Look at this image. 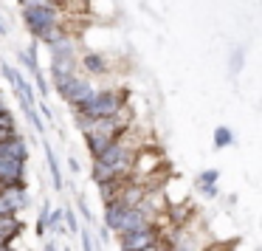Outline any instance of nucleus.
Instances as JSON below:
<instances>
[{"label":"nucleus","instance_id":"14","mask_svg":"<svg viewBox=\"0 0 262 251\" xmlns=\"http://www.w3.org/2000/svg\"><path fill=\"white\" fill-rule=\"evenodd\" d=\"M231 141H234V136H231L228 127H217L214 130V147H228Z\"/></svg>","mask_w":262,"mask_h":251},{"label":"nucleus","instance_id":"24","mask_svg":"<svg viewBox=\"0 0 262 251\" xmlns=\"http://www.w3.org/2000/svg\"><path fill=\"white\" fill-rule=\"evenodd\" d=\"M0 251H14L12 245H0Z\"/></svg>","mask_w":262,"mask_h":251},{"label":"nucleus","instance_id":"13","mask_svg":"<svg viewBox=\"0 0 262 251\" xmlns=\"http://www.w3.org/2000/svg\"><path fill=\"white\" fill-rule=\"evenodd\" d=\"M85 68L88 71H93V74H102L104 71V57H99V54H85Z\"/></svg>","mask_w":262,"mask_h":251},{"label":"nucleus","instance_id":"25","mask_svg":"<svg viewBox=\"0 0 262 251\" xmlns=\"http://www.w3.org/2000/svg\"><path fill=\"white\" fill-rule=\"evenodd\" d=\"M46 251H57V248H54V243H48V245H46Z\"/></svg>","mask_w":262,"mask_h":251},{"label":"nucleus","instance_id":"17","mask_svg":"<svg viewBox=\"0 0 262 251\" xmlns=\"http://www.w3.org/2000/svg\"><path fill=\"white\" fill-rule=\"evenodd\" d=\"M198 181H200V186H209V183H217V170H209V172H203V175H200Z\"/></svg>","mask_w":262,"mask_h":251},{"label":"nucleus","instance_id":"11","mask_svg":"<svg viewBox=\"0 0 262 251\" xmlns=\"http://www.w3.org/2000/svg\"><path fill=\"white\" fill-rule=\"evenodd\" d=\"M113 178H119L113 170H110L107 164H99V161H93V181L96 183H107V181H113Z\"/></svg>","mask_w":262,"mask_h":251},{"label":"nucleus","instance_id":"9","mask_svg":"<svg viewBox=\"0 0 262 251\" xmlns=\"http://www.w3.org/2000/svg\"><path fill=\"white\" fill-rule=\"evenodd\" d=\"M20 234V220L14 215H0V245H12V240Z\"/></svg>","mask_w":262,"mask_h":251},{"label":"nucleus","instance_id":"12","mask_svg":"<svg viewBox=\"0 0 262 251\" xmlns=\"http://www.w3.org/2000/svg\"><path fill=\"white\" fill-rule=\"evenodd\" d=\"M46 155H48V166H51V178H54V189H62V175H59V164H57V155L54 150L46 144Z\"/></svg>","mask_w":262,"mask_h":251},{"label":"nucleus","instance_id":"18","mask_svg":"<svg viewBox=\"0 0 262 251\" xmlns=\"http://www.w3.org/2000/svg\"><path fill=\"white\" fill-rule=\"evenodd\" d=\"M62 220L68 223L71 232H76V217H74V212H62Z\"/></svg>","mask_w":262,"mask_h":251},{"label":"nucleus","instance_id":"19","mask_svg":"<svg viewBox=\"0 0 262 251\" xmlns=\"http://www.w3.org/2000/svg\"><path fill=\"white\" fill-rule=\"evenodd\" d=\"M200 189H203L206 198H214V195H217V183H209V186H200Z\"/></svg>","mask_w":262,"mask_h":251},{"label":"nucleus","instance_id":"26","mask_svg":"<svg viewBox=\"0 0 262 251\" xmlns=\"http://www.w3.org/2000/svg\"><path fill=\"white\" fill-rule=\"evenodd\" d=\"M54 3H57V0H54Z\"/></svg>","mask_w":262,"mask_h":251},{"label":"nucleus","instance_id":"2","mask_svg":"<svg viewBox=\"0 0 262 251\" xmlns=\"http://www.w3.org/2000/svg\"><path fill=\"white\" fill-rule=\"evenodd\" d=\"M57 91H59V96L62 99H68L74 108H79V104H85L88 99L93 96V88H91V82H85L82 76H76V74H68V76H57Z\"/></svg>","mask_w":262,"mask_h":251},{"label":"nucleus","instance_id":"1","mask_svg":"<svg viewBox=\"0 0 262 251\" xmlns=\"http://www.w3.org/2000/svg\"><path fill=\"white\" fill-rule=\"evenodd\" d=\"M124 104V93H116V91H102V93H93L85 104L76 108V113L82 119H107V116H116Z\"/></svg>","mask_w":262,"mask_h":251},{"label":"nucleus","instance_id":"5","mask_svg":"<svg viewBox=\"0 0 262 251\" xmlns=\"http://www.w3.org/2000/svg\"><path fill=\"white\" fill-rule=\"evenodd\" d=\"M26 161L0 158V183L3 186H26Z\"/></svg>","mask_w":262,"mask_h":251},{"label":"nucleus","instance_id":"23","mask_svg":"<svg viewBox=\"0 0 262 251\" xmlns=\"http://www.w3.org/2000/svg\"><path fill=\"white\" fill-rule=\"evenodd\" d=\"M144 251H166V248L161 243H155V245H149V248H144Z\"/></svg>","mask_w":262,"mask_h":251},{"label":"nucleus","instance_id":"21","mask_svg":"<svg viewBox=\"0 0 262 251\" xmlns=\"http://www.w3.org/2000/svg\"><path fill=\"white\" fill-rule=\"evenodd\" d=\"M68 166H71L74 172H79V161H76V158H71V161H68Z\"/></svg>","mask_w":262,"mask_h":251},{"label":"nucleus","instance_id":"4","mask_svg":"<svg viewBox=\"0 0 262 251\" xmlns=\"http://www.w3.org/2000/svg\"><path fill=\"white\" fill-rule=\"evenodd\" d=\"M23 20L31 34L40 37L42 31L54 29L59 23V14H57V9H23Z\"/></svg>","mask_w":262,"mask_h":251},{"label":"nucleus","instance_id":"7","mask_svg":"<svg viewBox=\"0 0 262 251\" xmlns=\"http://www.w3.org/2000/svg\"><path fill=\"white\" fill-rule=\"evenodd\" d=\"M0 158H17V161L29 158V147H26L23 136H17V133H14L12 138L0 141Z\"/></svg>","mask_w":262,"mask_h":251},{"label":"nucleus","instance_id":"10","mask_svg":"<svg viewBox=\"0 0 262 251\" xmlns=\"http://www.w3.org/2000/svg\"><path fill=\"white\" fill-rule=\"evenodd\" d=\"M144 198H147V189H144L141 183H124V189L119 192V200L127 206V209H133V206H138Z\"/></svg>","mask_w":262,"mask_h":251},{"label":"nucleus","instance_id":"16","mask_svg":"<svg viewBox=\"0 0 262 251\" xmlns=\"http://www.w3.org/2000/svg\"><path fill=\"white\" fill-rule=\"evenodd\" d=\"M20 6L23 9H57L54 0H20Z\"/></svg>","mask_w":262,"mask_h":251},{"label":"nucleus","instance_id":"6","mask_svg":"<svg viewBox=\"0 0 262 251\" xmlns=\"http://www.w3.org/2000/svg\"><path fill=\"white\" fill-rule=\"evenodd\" d=\"M3 74H6V79L14 85V91L20 93V104H23V110L26 108H34V93H31L29 82L23 79V74H20L17 68H12L9 62H3Z\"/></svg>","mask_w":262,"mask_h":251},{"label":"nucleus","instance_id":"3","mask_svg":"<svg viewBox=\"0 0 262 251\" xmlns=\"http://www.w3.org/2000/svg\"><path fill=\"white\" fill-rule=\"evenodd\" d=\"M161 237L158 226H144V228H136V232H127L121 234V251H144L149 245H155Z\"/></svg>","mask_w":262,"mask_h":251},{"label":"nucleus","instance_id":"20","mask_svg":"<svg viewBox=\"0 0 262 251\" xmlns=\"http://www.w3.org/2000/svg\"><path fill=\"white\" fill-rule=\"evenodd\" d=\"M82 243H85V251H93V245H91V234H88V232H82Z\"/></svg>","mask_w":262,"mask_h":251},{"label":"nucleus","instance_id":"22","mask_svg":"<svg viewBox=\"0 0 262 251\" xmlns=\"http://www.w3.org/2000/svg\"><path fill=\"white\" fill-rule=\"evenodd\" d=\"M0 34H9V26H6V20L0 17Z\"/></svg>","mask_w":262,"mask_h":251},{"label":"nucleus","instance_id":"15","mask_svg":"<svg viewBox=\"0 0 262 251\" xmlns=\"http://www.w3.org/2000/svg\"><path fill=\"white\" fill-rule=\"evenodd\" d=\"M62 212L65 209H51L48 212V226H51L54 232H59V234H62Z\"/></svg>","mask_w":262,"mask_h":251},{"label":"nucleus","instance_id":"8","mask_svg":"<svg viewBox=\"0 0 262 251\" xmlns=\"http://www.w3.org/2000/svg\"><path fill=\"white\" fill-rule=\"evenodd\" d=\"M124 212H127V206L121 203L119 198H116V200H104V226H107L110 232H119Z\"/></svg>","mask_w":262,"mask_h":251}]
</instances>
